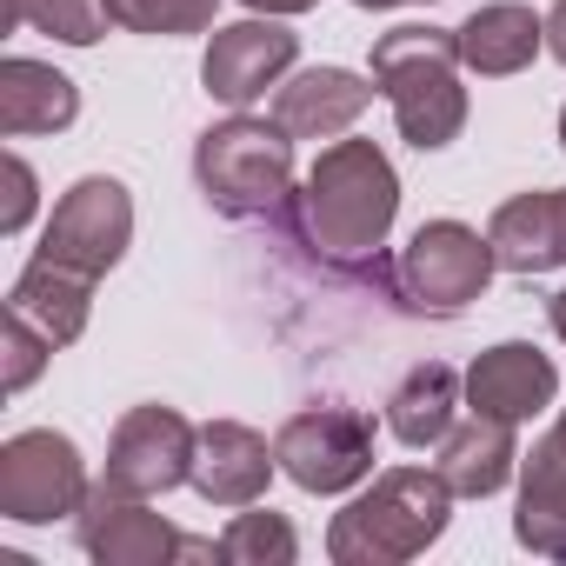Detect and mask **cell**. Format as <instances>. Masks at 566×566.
Here are the masks:
<instances>
[{
  "label": "cell",
  "mask_w": 566,
  "mask_h": 566,
  "mask_svg": "<svg viewBox=\"0 0 566 566\" xmlns=\"http://www.w3.org/2000/svg\"><path fill=\"white\" fill-rule=\"evenodd\" d=\"M367 101H374V87L360 74H347V67H307V74H294L287 87H280L273 120L287 127L294 140H334V134H347L367 114Z\"/></svg>",
  "instance_id": "cell-15"
},
{
  "label": "cell",
  "mask_w": 566,
  "mask_h": 566,
  "mask_svg": "<svg viewBox=\"0 0 566 566\" xmlns=\"http://www.w3.org/2000/svg\"><path fill=\"white\" fill-rule=\"evenodd\" d=\"M127 240H134V200H127V187L107 180V174H87V180H74L61 193V207H54V220L41 233V260L101 280L127 253Z\"/></svg>",
  "instance_id": "cell-8"
},
{
  "label": "cell",
  "mask_w": 566,
  "mask_h": 566,
  "mask_svg": "<svg viewBox=\"0 0 566 566\" xmlns=\"http://www.w3.org/2000/svg\"><path fill=\"white\" fill-rule=\"evenodd\" d=\"M0 340H8V394H21V387H34V374L48 367V354H54V340H48L41 327H28L21 314H8V321H0Z\"/></svg>",
  "instance_id": "cell-25"
},
{
  "label": "cell",
  "mask_w": 566,
  "mask_h": 566,
  "mask_svg": "<svg viewBox=\"0 0 566 566\" xmlns=\"http://www.w3.org/2000/svg\"><path fill=\"white\" fill-rule=\"evenodd\" d=\"M546 321H553V334H559V340H566V287H559V294H553V301H546Z\"/></svg>",
  "instance_id": "cell-29"
},
{
  "label": "cell",
  "mask_w": 566,
  "mask_h": 566,
  "mask_svg": "<svg viewBox=\"0 0 566 566\" xmlns=\"http://www.w3.org/2000/svg\"><path fill=\"white\" fill-rule=\"evenodd\" d=\"M87 307H94V280L74 273V266H54V260H41V253H34V266L14 280V294H8V314H21L28 327H41L54 347L81 340Z\"/></svg>",
  "instance_id": "cell-19"
},
{
  "label": "cell",
  "mask_w": 566,
  "mask_h": 566,
  "mask_svg": "<svg viewBox=\"0 0 566 566\" xmlns=\"http://www.w3.org/2000/svg\"><path fill=\"white\" fill-rule=\"evenodd\" d=\"M193 447L200 433L174 413V407H134L120 427H114V447H107V486L120 493H174L180 480H193Z\"/></svg>",
  "instance_id": "cell-9"
},
{
  "label": "cell",
  "mask_w": 566,
  "mask_h": 566,
  "mask_svg": "<svg viewBox=\"0 0 566 566\" xmlns=\"http://www.w3.org/2000/svg\"><path fill=\"white\" fill-rule=\"evenodd\" d=\"M559 147H566V107H559Z\"/></svg>",
  "instance_id": "cell-31"
},
{
  "label": "cell",
  "mask_w": 566,
  "mask_h": 566,
  "mask_svg": "<svg viewBox=\"0 0 566 566\" xmlns=\"http://www.w3.org/2000/svg\"><path fill=\"white\" fill-rule=\"evenodd\" d=\"M460 34L447 28H394L374 41V81L394 101L400 140L420 154H440L467 127V87H460Z\"/></svg>",
  "instance_id": "cell-2"
},
{
  "label": "cell",
  "mask_w": 566,
  "mask_h": 566,
  "mask_svg": "<svg viewBox=\"0 0 566 566\" xmlns=\"http://www.w3.org/2000/svg\"><path fill=\"white\" fill-rule=\"evenodd\" d=\"M273 467L280 460H273V447L253 427H240V420H207L200 427V447H193V486H200V500H213V506H253L266 493Z\"/></svg>",
  "instance_id": "cell-13"
},
{
  "label": "cell",
  "mask_w": 566,
  "mask_h": 566,
  "mask_svg": "<svg viewBox=\"0 0 566 566\" xmlns=\"http://www.w3.org/2000/svg\"><path fill=\"white\" fill-rule=\"evenodd\" d=\"M87 493L94 486H87V467H81L67 433L34 427V433H14L8 447H0V513L8 520L41 526V520L81 513Z\"/></svg>",
  "instance_id": "cell-7"
},
{
  "label": "cell",
  "mask_w": 566,
  "mask_h": 566,
  "mask_svg": "<svg viewBox=\"0 0 566 566\" xmlns=\"http://www.w3.org/2000/svg\"><path fill=\"white\" fill-rule=\"evenodd\" d=\"M493 266H500V260H493V240H480V233L460 227V220H427V227L407 240L400 266H394V287H400V301H407L413 314L447 321V314H460V307H473V301L486 294Z\"/></svg>",
  "instance_id": "cell-5"
},
{
  "label": "cell",
  "mask_w": 566,
  "mask_h": 566,
  "mask_svg": "<svg viewBox=\"0 0 566 566\" xmlns=\"http://www.w3.org/2000/svg\"><path fill=\"white\" fill-rule=\"evenodd\" d=\"M294 553H301V539L280 513H240L220 533V559H233V566H287Z\"/></svg>",
  "instance_id": "cell-23"
},
{
  "label": "cell",
  "mask_w": 566,
  "mask_h": 566,
  "mask_svg": "<svg viewBox=\"0 0 566 566\" xmlns=\"http://www.w3.org/2000/svg\"><path fill=\"white\" fill-rule=\"evenodd\" d=\"M354 8H413V0H354Z\"/></svg>",
  "instance_id": "cell-30"
},
{
  "label": "cell",
  "mask_w": 566,
  "mask_h": 566,
  "mask_svg": "<svg viewBox=\"0 0 566 566\" xmlns=\"http://www.w3.org/2000/svg\"><path fill=\"white\" fill-rule=\"evenodd\" d=\"M520 546L566 559V420L533 447L526 480H520V520H513Z\"/></svg>",
  "instance_id": "cell-18"
},
{
  "label": "cell",
  "mask_w": 566,
  "mask_h": 566,
  "mask_svg": "<svg viewBox=\"0 0 566 566\" xmlns=\"http://www.w3.org/2000/svg\"><path fill=\"white\" fill-rule=\"evenodd\" d=\"M294 54H301V34H287L273 14L266 21H233V28H213L207 61H200V81H207L213 101L253 107L280 74L294 67Z\"/></svg>",
  "instance_id": "cell-10"
},
{
  "label": "cell",
  "mask_w": 566,
  "mask_h": 566,
  "mask_svg": "<svg viewBox=\"0 0 566 566\" xmlns=\"http://www.w3.org/2000/svg\"><path fill=\"white\" fill-rule=\"evenodd\" d=\"M546 48H553V61L566 67V0H559L553 14H546Z\"/></svg>",
  "instance_id": "cell-28"
},
{
  "label": "cell",
  "mask_w": 566,
  "mask_h": 566,
  "mask_svg": "<svg viewBox=\"0 0 566 566\" xmlns=\"http://www.w3.org/2000/svg\"><path fill=\"white\" fill-rule=\"evenodd\" d=\"M394 213H400V180L374 140H334L294 193V227L334 260L380 253Z\"/></svg>",
  "instance_id": "cell-1"
},
{
  "label": "cell",
  "mask_w": 566,
  "mask_h": 566,
  "mask_svg": "<svg viewBox=\"0 0 566 566\" xmlns=\"http://www.w3.org/2000/svg\"><path fill=\"white\" fill-rule=\"evenodd\" d=\"M74 533H81V546L101 559V566H160V559H187V539L160 520V513H147V500L140 493H120V486H94L87 493V506L74 513Z\"/></svg>",
  "instance_id": "cell-11"
},
{
  "label": "cell",
  "mask_w": 566,
  "mask_h": 566,
  "mask_svg": "<svg viewBox=\"0 0 566 566\" xmlns=\"http://www.w3.org/2000/svg\"><path fill=\"white\" fill-rule=\"evenodd\" d=\"M240 8H253V14H273V21H287V14H307V8H321V0H240Z\"/></svg>",
  "instance_id": "cell-27"
},
{
  "label": "cell",
  "mask_w": 566,
  "mask_h": 566,
  "mask_svg": "<svg viewBox=\"0 0 566 566\" xmlns=\"http://www.w3.org/2000/svg\"><path fill=\"white\" fill-rule=\"evenodd\" d=\"M193 174L213 213L227 220H287L294 213V134L280 120L233 114L200 134Z\"/></svg>",
  "instance_id": "cell-4"
},
{
  "label": "cell",
  "mask_w": 566,
  "mask_h": 566,
  "mask_svg": "<svg viewBox=\"0 0 566 566\" xmlns=\"http://www.w3.org/2000/svg\"><path fill=\"white\" fill-rule=\"evenodd\" d=\"M493 260L506 273H546V266H566V187H546V193H513L493 227Z\"/></svg>",
  "instance_id": "cell-14"
},
{
  "label": "cell",
  "mask_w": 566,
  "mask_h": 566,
  "mask_svg": "<svg viewBox=\"0 0 566 566\" xmlns=\"http://www.w3.org/2000/svg\"><path fill=\"white\" fill-rule=\"evenodd\" d=\"M453 413H460V374L440 367V360L413 367L387 400V427H394L400 447H440L453 433Z\"/></svg>",
  "instance_id": "cell-21"
},
{
  "label": "cell",
  "mask_w": 566,
  "mask_h": 566,
  "mask_svg": "<svg viewBox=\"0 0 566 566\" xmlns=\"http://www.w3.org/2000/svg\"><path fill=\"white\" fill-rule=\"evenodd\" d=\"M513 460H520L513 420H493V413H467V420H453V433L440 440V480H447L453 493H467V500L500 493V486L513 480Z\"/></svg>",
  "instance_id": "cell-16"
},
{
  "label": "cell",
  "mask_w": 566,
  "mask_h": 566,
  "mask_svg": "<svg viewBox=\"0 0 566 566\" xmlns=\"http://www.w3.org/2000/svg\"><path fill=\"white\" fill-rule=\"evenodd\" d=\"M127 34H207L220 0H107Z\"/></svg>",
  "instance_id": "cell-24"
},
{
  "label": "cell",
  "mask_w": 566,
  "mask_h": 566,
  "mask_svg": "<svg viewBox=\"0 0 566 566\" xmlns=\"http://www.w3.org/2000/svg\"><path fill=\"white\" fill-rule=\"evenodd\" d=\"M553 387H559L553 360L539 347H526V340H500V347H486L467 367V407L473 413H493V420H513V427L533 420L553 400Z\"/></svg>",
  "instance_id": "cell-12"
},
{
  "label": "cell",
  "mask_w": 566,
  "mask_h": 566,
  "mask_svg": "<svg viewBox=\"0 0 566 566\" xmlns=\"http://www.w3.org/2000/svg\"><path fill=\"white\" fill-rule=\"evenodd\" d=\"M114 8L107 0H0V34H14V28H41L67 48H94L107 34Z\"/></svg>",
  "instance_id": "cell-22"
},
{
  "label": "cell",
  "mask_w": 566,
  "mask_h": 566,
  "mask_svg": "<svg viewBox=\"0 0 566 566\" xmlns=\"http://www.w3.org/2000/svg\"><path fill=\"white\" fill-rule=\"evenodd\" d=\"M0 174H8V207H0V233H21V227H28V213H34V167H28L21 154H8V160H0Z\"/></svg>",
  "instance_id": "cell-26"
},
{
  "label": "cell",
  "mask_w": 566,
  "mask_h": 566,
  "mask_svg": "<svg viewBox=\"0 0 566 566\" xmlns=\"http://www.w3.org/2000/svg\"><path fill=\"white\" fill-rule=\"evenodd\" d=\"M447 513H453V486L440 480V467L433 473L427 467H394L347 513H334L327 553L340 566H400V559L427 553L447 533Z\"/></svg>",
  "instance_id": "cell-3"
},
{
  "label": "cell",
  "mask_w": 566,
  "mask_h": 566,
  "mask_svg": "<svg viewBox=\"0 0 566 566\" xmlns=\"http://www.w3.org/2000/svg\"><path fill=\"white\" fill-rule=\"evenodd\" d=\"M460 34V61L473 67V74H486V81H500V74H520L539 48H546V21L533 14V8H520V0H493V8H480L467 28H453Z\"/></svg>",
  "instance_id": "cell-20"
},
{
  "label": "cell",
  "mask_w": 566,
  "mask_h": 566,
  "mask_svg": "<svg viewBox=\"0 0 566 566\" xmlns=\"http://www.w3.org/2000/svg\"><path fill=\"white\" fill-rule=\"evenodd\" d=\"M273 460L307 493H347L374 473V420L354 407H307L280 427Z\"/></svg>",
  "instance_id": "cell-6"
},
{
  "label": "cell",
  "mask_w": 566,
  "mask_h": 566,
  "mask_svg": "<svg viewBox=\"0 0 566 566\" xmlns=\"http://www.w3.org/2000/svg\"><path fill=\"white\" fill-rule=\"evenodd\" d=\"M81 114V94L67 74L41 67V61H0V134L8 140H28V134H61L74 127Z\"/></svg>",
  "instance_id": "cell-17"
}]
</instances>
